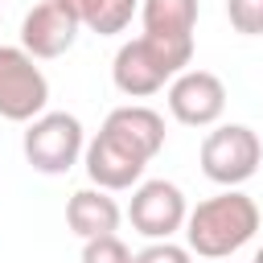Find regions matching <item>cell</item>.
<instances>
[{"label": "cell", "instance_id": "1", "mask_svg": "<svg viewBox=\"0 0 263 263\" xmlns=\"http://www.w3.org/2000/svg\"><path fill=\"white\" fill-rule=\"evenodd\" d=\"M185 247L201 259H226L242 251L259 230V205L242 189H222L185 214Z\"/></svg>", "mask_w": 263, "mask_h": 263}, {"label": "cell", "instance_id": "2", "mask_svg": "<svg viewBox=\"0 0 263 263\" xmlns=\"http://www.w3.org/2000/svg\"><path fill=\"white\" fill-rule=\"evenodd\" d=\"M189 62H193V49H177V45H164V41L140 33L115 49L111 82L127 99H148V95L164 90V82H173L181 70H189Z\"/></svg>", "mask_w": 263, "mask_h": 263}, {"label": "cell", "instance_id": "3", "mask_svg": "<svg viewBox=\"0 0 263 263\" xmlns=\"http://www.w3.org/2000/svg\"><path fill=\"white\" fill-rule=\"evenodd\" d=\"M82 148H86V132H82V119L70 111H41L37 119L25 123V136H21V152L29 168L45 177L70 173L82 160Z\"/></svg>", "mask_w": 263, "mask_h": 263}, {"label": "cell", "instance_id": "4", "mask_svg": "<svg viewBox=\"0 0 263 263\" xmlns=\"http://www.w3.org/2000/svg\"><path fill=\"white\" fill-rule=\"evenodd\" d=\"M197 160H201V173L214 185L238 189L242 181H251L259 173V164H263V140L247 123H218L214 132H205Z\"/></svg>", "mask_w": 263, "mask_h": 263}, {"label": "cell", "instance_id": "5", "mask_svg": "<svg viewBox=\"0 0 263 263\" xmlns=\"http://www.w3.org/2000/svg\"><path fill=\"white\" fill-rule=\"evenodd\" d=\"M49 107V78L21 45H0V119L29 123Z\"/></svg>", "mask_w": 263, "mask_h": 263}, {"label": "cell", "instance_id": "6", "mask_svg": "<svg viewBox=\"0 0 263 263\" xmlns=\"http://www.w3.org/2000/svg\"><path fill=\"white\" fill-rule=\"evenodd\" d=\"M185 214H189V201L181 193V185L156 177V181H140L132 189V205H127V222L136 234H144L148 242L152 238H173L181 226H185Z\"/></svg>", "mask_w": 263, "mask_h": 263}, {"label": "cell", "instance_id": "7", "mask_svg": "<svg viewBox=\"0 0 263 263\" xmlns=\"http://www.w3.org/2000/svg\"><path fill=\"white\" fill-rule=\"evenodd\" d=\"M226 111V82L210 70H181L168 82V115L185 127H214Z\"/></svg>", "mask_w": 263, "mask_h": 263}, {"label": "cell", "instance_id": "8", "mask_svg": "<svg viewBox=\"0 0 263 263\" xmlns=\"http://www.w3.org/2000/svg\"><path fill=\"white\" fill-rule=\"evenodd\" d=\"M78 21L58 4V0H41V4H33L29 12H25V21H21V49L29 53V58H37V62H49V58H62V53H70L74 49V41H78Z\"/></svg>", "mask_w": 263, "mask_h": 263}, {"label": "cell", "instance_id": "9", "mask_svg": "<svg viewBox=\"0 0 263 263\" xmlns=\"http://www.w3.org/2000/svg\"><path fill=\"white\" fill-rule=\"evenodd\" d=\"M82 168H86L90 185H99L107 193H119V189H136L140 185L148 160L136 156L127 144H119L115 136H107L99 127V136L86 140V148H82Z\"/></svg>", "mask_w": 263, "mask_h": 263}, {"label": "cell", "instance_id": "10", "mask_svg": "<svg viewBox=\"0 0 263 263\" xmlns=\"http://www.w3.org/2000/svg\"><path fill=\"white\" fill-rule=\"evenodd\" d=\"M103 132L115 136L119 144H127L136 156L152 160L160 148H164V119L144 107V103H127V107H115L107 119H103Z\"/></svg>", "mask_w": 263, "mask_h": 263}, {"label": "cell", "instance_id": "11", "mask_svg": "<svg viewBox=\"0 0 263 263\" xmlns=\"http://www.w3.org/2000/svg\"><path fill=\"white\" fill-rule=\"evenodd\" d=\"M197 0H140V25L144 37H156L177 49H193L197 29Z\"/></svg>", "mask_w": 263, "mask_h": 263}, {"label": "cell", "instance_id": "12", "mask_svg": "<svg viewBox=\"0 0 263 263\" xmlns=\"http://www.w3.org/2000/svg\"><path fill=\"white\" fill-rule=\"evenodd\" d=\"M119 222H123L119 201H115L107 189H99V185L78 189V193H70V201H66V226H70L78 238L115 234V230H119Z\"/></svg>", "mask_w": 263, "mask_h": 263}, {"label": "cell", "instance_id": "13", "mask_svg": "<svg viewBox=\"0 0 263 263\" xmlns=\"http://www.w3.org/2000/svg\"><path fill=\"white\" fill-rule=\"evenodd\" d=\"M58 4L78 21V29H90L99 37L123 33L140 12V0H58Z\"/></svg>", "mask_w": 263, "mask_h": 263}, {"label": "cell", "instance_id": "14", "mask_svg": "<svg viewBox=\"0 0 263 263\" xmlns=\"http://www.w3.org/2000/svg\"><path fill=\"white\" fill-rule=\"evenodd\" d=\"M82 263H132V251L119 234L82 238Z\"/></svg>", "mask_w": 263, "mask_h": 263}, {"label": "cell", "instance_id": "15", "mask_svg": "<svg viewBox=\"0 0 263 263\" xmlns=\"http://www.w3.org/2000/svg\"><path fill=\"white\" fill-rule=\"evenodd\" d=\"M226 16H230L234 33L263 37V0H226Z\"/></svg>", "mask_w": 263, "mask_h": 263}, {"label": "cell", "instance_id": "16", "mask_svg": "<svg viewBox=\"0 0 263 263\" xmlns=\"http://www.w3.org/2000/svg\"><path fill=\"white\" fill-rule=\"evenodd\" d=\"M132 263H193V251L173 238H152L144 251L132 255Z\"/></svg>", "mask_w": 263, "mask_h": 263}, {"label": "cell", "instance_id": "17", "mask_svg": "<svg viewBox=\"0 0 263 263\" xmlns=\"http://www.w3.org/2000/svg\"><path fill=\"white\" fill-rule=\"evenodd\" d=\"M255 263H263V247H259V251H255Z\"/></svg>", "mask_w": 263, "mask_h": 263}]
</instances>
